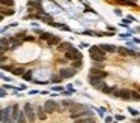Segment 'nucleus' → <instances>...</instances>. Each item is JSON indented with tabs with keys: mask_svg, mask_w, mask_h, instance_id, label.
<instances>
[{
	"mask_svg": "<svg viewBox=\"0 0 140 123\" xmlns=\"http://www.w3.org/2000/svg\"><path fill=\"white\" fill-rule=\"evenodd\" d=\"M18 107L17 105H14L12 107V113H11V120H17V117H18Z\"/></svg>",
	"mask_w": 140,
	"mask_h": 123,
	"instance_id": "nucleus-15",
	"label": "nucleus"
},
{
	"mask_svg": "<svg viewBox=\"0 0 140 123\" xmlns=\"http://www.w3.org/2000/svg\"><path fill=\"white\" fill-rule=\"evenodd\" d=\"M71 105H72L71 101H63V102H62V107H63V108H68V107H71Z\"/></svg>",
	"mask_w": 140,
	"mask_h": 123,
	"instance_id": "nucleus-25",
	"label": "nucleus"
},
{
	"mask_svg": "<svg viewBox=\"0 0 140 123\" xmlns=\"http://www.w3.org/2000/svg\"><path fill=\"white\" fill-rule=\"evenodd\" d=\"M8 48H5L3 45H0V54H5V51H6Z\"/></svg>",
	"mask_w": 140,
	"mask_h": 123,
	"instance_id": "nucleus-31",
	"label": "nucleus"
},
{
	"mask_svg": "<svg viewBox=\"0 0 140 123\" xmlns=\"http://www.w3.org/2000/svg\"><path fill=\"white\" fill-rule=\"evenodd\" d=\"M130 99L131 101H140V93L139 92H130Z\"/></svg>",
	"mask_w": 140,
	"mask_h": 123,
	"instance_id": "nucleus-18",
	"label": "nucleus"
},
{
	"mask_svg": "<svg viewBox=\"0 0 140 123\" xmlns=\"http://www.w3.org/2000/svg\"><path fill=\"white\" fill-rule=\"evenodd\" d=\"M65 57L68 59V60H78V59H81V53L78 51V50H75V48H69L68 51H65Z\"/></svg>",
	"mask_w": 140,
	"mask_h": 123,
	"instance_id": "nucleus-4",
	"label": "nucleus"
},
{
	"mask_svg": "<svg viewBox=\"0 0 140 123\" xmlns=\"http://www.w3.org/2000/svg\"><path fill=\"white\" fill-rule=\"evenodd\" d=\"M0 45H3L5 48H8V50H9V45H11L9 38H2V39H0Z\"/></svg>",
	"mask_w": 140,
	"mask_h": 123,
	"instance_id": "nucleus-17",
	"label": "nucleus"
},
{
	"mask_svg": "<svg viewBox=\"0 0 140 123\" xmlns=\"http://www.w3.org/2000/svg\"><path fill=\"white\" fill-rule=\"evenodd\" d=\"M92 116V111H81V113H74V114H71V119H74V120H83V119H87V117H90Z\"/></svg>",
	"mask_w": 140,
	"mask_h": 123,
	"instance_id": "nucleus-7",
	"label": "nucleus"
},
{
	"mask_svg": "<svg viewBox=\"0 0 140 123\" xmlns=\"http://www.w3.org/2000/svg\"><path fill=\"white\" fill-rule=\"evenodd\" d=\"M23 41H27V42H33L35 41V38L33 36H24V39Z\"/></svg>",
	"mask_w": 140,
	"mask_h": 123,
	"instance_id": "nucleus-27",
	"label": "nucleus"
},
{
	"mask_svg": "<svg viewBox=\"0 0 140 123\" xmlns=\"http://www.w3.org/2000/svg\"><path fill=\"white\" fill-rule=\"evenodd\" d=\"M6 123H14V122H12V120H8V122H6Z\"/></svg>",
	"mask_w": 140,
	"mask_h": 123,
	"instance_id": "nucleus-36",
	"label": "nucleus"
},
{
	"mask_svg": "<svg viewBox=\"0 0 140 123\" xmlns=\"http://www.w3.org/2000/svg\"><path fill=\"white\" fill-rule=\"evenodd\" d=\"M53 90H56V92H62V87H53Z\"/></svg>",
	"mask_w": 140,
	"mask_h": 123,
	"instance_id": "nucleus-33",
	"label": "nucleus"
},
{
	"mask_svg": "<svg viewBox=\"0 0 140 123\" xmlns=\"http://www.w3.org/2000/svg\"><path fill=\"white\" fill-rule=\"evenodd\" d=\"M24 116H26L27 122H30V123H33L35 120H36L35 111H33V108H32V105H30V104H26V105H24Z\"/></svg>",
	"mask_w": 140,
	"mask_h": 123,
	"instance_id": "nucleus-3",
	"label": "nucleus"
},
{
	"mask_svg": "<svg viewBox=\"0 0 140 123\" xmlns=\"http://www.w3.org/2000/svg\"><path fill=\"white\" fill-rule=\"evenodd\" d=\"M2 20H3V17H2V15H0V21H2Z\"/></svg>",
	"mask_w": 140,
	"mask_h": 123,
	"instance_id": "nucleus-37",
	"label": "nucleus"
},
{
	"mask_svg": "<svg viewBox=\"0 0 140 123\" xmlns=\"http://www.w3.org/2000/svg\"><path fill=\"white\" fill-rule=\"evenodd\" d=\"M2 62H6V56L5 54H0V63Z\"/></svg>",
	"mask_w": 140,
	"mask_h": 123,
	"instance_id": "nucleus-30",
	"label": "nucleus"
},
{
	"mask_svg": "<svg viewBox=\"0 0 140 123\" xmlns=\"http://www.w3.org/2000/svg\"><path fill=\"white\" fill-rule=\"evenodd\" d=\"M75 123H97L94 117H87V119H83V120H75Z\"/></svg>",
	"mask_w": 140,
	"mask_h": 123,
	"instance_id": "nucleus-22",
	"label": "nucleus"
},
{
	"mask_svg": "<svg viewBox=\"0 0 140 123\" xmlns=\"http://www.w3.org/2000/svg\"><path fill=\"white\" fill-rule=\"evenodd\" d=\"M2 69H5V71H12L14 68H12V66H9V65H5V66H2Z\"/></svg>",
	"mask_w": 140,
	"mask_h": 123,
	"instance_id": "nucleus-28",
	"label": "nucleus"
},
{
	"mask_svg": "<svg viewBox=\"0 0 140 123\" xmlns=\"http://www.w3.org/2000/svg\"><path fill=\"white\" fill-rule=\"evenodd\" d=\"M38 117H39V119H41V120H45V117H47V114H45V113H44V110H42V108H41V107H39V108H38Z\"/></svg>",
	"mask_w": 140,
	"mask_h": 123,
	"instance_id": "nucleus-23",
	"label": "nucleus"
},
{
	"mask_svg": "<svg viewBox=\"0 0 140 123\" xmlns=\"http://www.w3.org/2000/svg\"><path fill=\"white\" fill-rule=\"evenodd\" d=\"M128 111H130V113H131L133 116H137V114H139V111H137V110H134V108H130Z\"/></svg>",
	"mask_w": 140,
	"mask_h": 123,
	"instance_id": "nucleus-29",
	"label": "nucleus"
},
{
	"mask_svg": "<svg viewBox=\"0 0 140 123\" xmlns=\"http://www.w3.org/2000/svg\"><path fill=\"white\" fill-rule=\"evenodd\" d=\"M47 42H48V45H50V47H53V45H59L62 41H60V38H59V36H51Z\"/></svg>",
	"mask_w": 140,
	"mask_h": 123,
	"instance_id": "nucleus-12",
	"label": "nucleus"
},
{
	"mask_svg": "<svg viewBox=\"0 0 140 123\" xmlns=\"http://www.w3.org/2000/svg\"><path fill=\"white\" fill-rule=\"evenodd\" d=\"M24 72H26L24 68H14V69H12V74H14V75H21V77H23Z\"/></svg>",
	"mask_w": 140,
	"mask_h": 123,
	"instance_id": "nucleus-19",
	"label": "nucleus"
},
{
	"mask_svg": "<svg viewBox=\"0 0 140 123\" xmlns=\"http://www.w3.org/2000/svg\"><path fill=\"white\" fill-rule=\"evenodd\" d=\"M51 36H53L51 33H47V32H42V33H41V36H39V39H42V41H48V39H50Z\"/></svg>",
	"mask_w": 140,
	"mask_h": 123,
	"instance_id": "nucleus-20",
	"label": "nucleus"
},
{
	"mask_svg": "<svg viewBox=\"0 0 140 123\" xmlns=\"http://www.w3.org/2000/svg\"><path fill=\"white\" fill-rule=\"evenodd\" d=\"M98 111H100V114H101V116H104V113H106V110H104V108H100Z\"/></svg>",
	"mask_w": 140,
	"mask_h": 123,
	"instance_id": "nucleus-32",
	"label": "nucleus"
},
{
	"mask_svg": "<svg viewBox=\"0 0 140 123\" xmlns=\"http://www.w3.org/2000/svg\"><path fill=\"white\" fill-rule=\"evenodd\" d=\"M14 14H15L14 8H6V6H0V15H2V17H11V15H14Z\"/></svg>",
	"mask_w": 140,
	"mask_h": 123,
	"instance_id": "nucleus-9",
	"label": "nucleus"
},
{
	"mask_svg": "<svg viewBox=\"0 0 140 123\" xmlns=\"http://www.w3.org/2000/svg\"><path fill=\"white\" fill-rule=\"evenodd\" d=\"M100 47V50L103 51V53H116V47L115 45H110V44H101V45H98Z\"/></svg>",
	"mask_w": 140,
	"mask_h": 123,
	"instance_id": "nucleus-8",
	"label": "nucleus"
},
{
	"mask_svg": "<svg viewBox=\"0 0 140 123\" xmlns=\"http://www.w3.org/2000/svg\"><path fill=\"white\" fill-rule=\"evenodd\" d=\"M5 95H6L5 92H0V98H2V96H5Z\"/></svg>",
	"mask_w": 140,
	"mask_h": 123,
	"instance_id": "nucleus-35",
	"label": "nucleus"
},
{
	"mask_svg": "<svg viewBox=\"0 0 140 123\" xmlns=\"http://www.w3.org/2000/svg\"><path fill=\"white\" fill-rule=\"evenodd\" d=\"M137 123H140V120H139V122H137Z\"/></svg>",
	"mask_w": 140,
	"mask_h": 123,
	"instance_id": "nucleus-38",
	"label": "nucleus"
},
{
	"mask_svg": "<svg viewBox=\"0 0 140 123\" xmlns=\"http://www.w3.org/2000/svg\"><path fill=\"white\" fill-rule=\"evenodd\" d=\"M15 2L14 0H0V6H6V8H14Z\"/></svg>",
	"mask_w": 140,
	"mask_h": 123,
	"instance_id": "nucleus-13",
	"label": "nucleus"
},
{
	"mask_svg": "<svg viewBox=\"0 0 140 123\" xmlns=\"http://www.w3.org/2000/svg\"><path fill=\"white\" fill-rule=\"evenodd\" d=\"M90 59L94 62H104L106 60V53H103L98 45H92L90 47Z\"/></svg>",
	"mask_w": 140,
	"mask_h": 123,
	"instance_id": "nucleus-1",
	"label": "nucleus"
},
{
	"mask_svg": "<svg viewBox=\"0 0 140 123\" xmlns=\"http://www.w3.org/2000/svg\"><path fill=\"white\" fill-rule=\"evenodd\" d=\"M59 75L62 78H71V77L75 75V69H72V68H62L60 72H59Z\"/></svg>",
	"mask_w": 140,
	"mask_h": 123,
	"instance_id": "nucleus-6",
	"label": "nucleus"
},
{
	"mask_svg": "<svg viewBox=\"0 0 140 123\" xmlns=\"http://www.w3.org/2000/svg\"><path fill=\"white\" fill-rule=\"evenodd\" d=\"M83 66V62H81V59H78V60H74V63H72V69H78V68H81Z\"/></svg>",
	"mask_w": 140,
	"mask_h": 123,
	"instance_id": "nucleus-21",
	"label": "nucleus"
},
{
	"mask_svg": "<svg viewBox=\"0 0 140 123\" xmlns=\"http://www.w3.org/2000/svg\"><path fill=\"white\" fill-rule=\"evenodd\" d=\"M139 30H140V27H139Z\"/></svg>",
	"mask_w": 140,
	"mask_h": 123,
	"instance_id": "nucleus-39",
	"label": "nucleus"
},
{
	"mask_svg": "<svg viewBox=\"0 0 140 123\" xmlns=\"http://www.w3.org/2000/svg\"><path fill=\"white\" fill-rule=\"evenodd\" d=\"M0 120H3V110L0 111Z\"/></svg>",
	"mask_w": 140,
	"mask_h": 123,
	"instance_id": "nucleus-34",
	"label": "nucleus"
},
{
	"mask_svg": "<svg viewBox=\"0 0 140 123\" xmlns=\"http://www.w3.org/2000/svg\"><path fill=\"white\" fill-rule=\"evenodd\" d=\"M89 81H90V84L92 86H95V87H101L103 86V80H97V78H89Z\"/></svg>",
	"mask_w": 140,
	"mask_h": 123,
	"instance_id": "nucleus-14",
	"label": "nucleus"
},
{
	"mask_svg": "<svg viewBox=\"0 0 140 123\" xmlns=\"http://www.w3.org/2000/svg\"><path fill=\"white\" fill-rule=\"evenodd\" d=\"M60 80H62V77H60V75H54V77L51 78V81H53V83H59Z\"/></svg>",
	"mask_w": 140,
	"mask_h": 123,
	"instance_id": "nucleus-26",
	"label": "nucleus"
},
{
	"mask_svg": "<svg viewBox=\"0 0 140 123\" xmlns=\"http://www.w3.org/2000/svg\"><path fill=\"white\" fill-rule=\"evenodd\" d=\"M84 110H86V107L81 105V104H72V105L69 107L71 114H74V113H81V111H84Z\"/></svg>",
	"mask_w": 140,
	"mask_h": 123,
	"instance_id": "nucleus-10",
	"label": "nucleus"
},
{
	"mask_svg": "<svg viewBox=\"0 0 140 123\" xmlns=\"http://www.w3.org/2000/svg\"><path fill=\"white\" fill-rule=\"evenodd\" d=\"M59 110H60V107L57 105V102H54V101H51V99H48V101L44 104V111L48 113V114L56 113V111H59Z\"/></svg>",
	"mask_w": 140,
	"mask_h": 123,
	"instance_id": "nucleus-2",
	"label": "nucleus"
},
{
	"mask_svg": "<svg viewBox=\"0 0 140 123\" xmlns=\"http://www.w3.org/2000/svg\"><path fill=\"white\" fill-rule=\"evenodd\" d=\"M23 78H24L26 81H30V80H32V71H29V72H24V74H23Z\"/></svg>",
	"mask_w": 140,
	"mask_h": 123,
	"instance_id": "nucleus-24",
	"label": "nucleus"
},
{
	"mask_svg": "<svg viewBox=\"0 0 140 123\" xmlns=\"http://www.w3.org/2000/svg\"><path fill=\"white\" fill-rule=\"evenodd\" d=\"M17 122L18 123H27V119H26V116H24V111H20V113H18Z\"/></svg>",
	"mask_w": 140,
	"mask_h": 123,
	"instance_id": "nucleus-16",
	"label": "nucleus"
},
{
	"mask_svg": "<svg viewBox=\"0 0 140 123\" xmlns=\"http://www.w3.org/2000/svg\"><path fill=\"white\" fill-rule=\"evenodd\" d=\"M69 48H72L69 42H60V44L57 45V51H62V53H63V51H68Z\"/></svg>",
	"mask_w": 140,
	"mask_h": 123,
	"instance_id": "nucleus-11",
	"label": "nucleus"
},
{
	"mask_svg": "<svg viewBox=\"0 0 140 123\" xmlns=\"http://www.w3.org/2000/svg\"><path fill=\"white\" fill-rule=\"evenodd\" d=\"M107 77V74L103 71V69H95L92 68L90 69V78H97V80H104Z\"/></svg>",
	"mask_w": 140,
	"mask_h": 123,
	"instance_id": "nucleus-5",
	"label": "nucleus"
}]
</instances>
